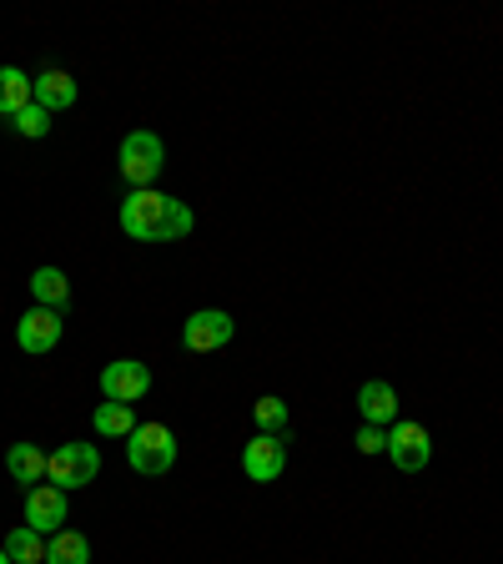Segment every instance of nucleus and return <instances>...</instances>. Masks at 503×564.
I'll list each match as a JSON object with an SVG mask.
<instances>
[{
  "mask_svg": "<svg viewBox=\"0 0 503 564\" xmlns=\"http://www.w3.org/2000/svg\"><path fill=\"white\" fill-rule=\"evenodd\" d=\"M197 227L187 202L166 197V192L146 187V192H127L121 202V232L136 237V242H182V237Z\"/></svg>",
  "mask_w": 503,
  "mask_h": 564,
  "instance_id": "1",
  "label": "nucleus"
},
{
  "mask_svg": "<svg viewBox=\"0 0 503 564\" xmlns=\"http://www.w3.org/2000/svg\"><path fill=\"white\" fill-rule=\"evenodd\" d=\"M162 166H166L162 137L156 131H127V141H121V182H127V192L156 187Z\"/></svg>",
  "mask_w": 503,
  "mask_h": 564,
  "instance_id": "2",
  "label": "nucleus"
},
{
  "mask_svg": "<svg viewBox=\"0 0 503 564\" xmlns=\"http://www.w3.org/2000/svg\"><path fill=\"white\" fill-rule=\"evenodd\" d=\"M127 464L136 474H146V479L166 474L176 464V434L166 423H136L127 438Z\"/></svg>",
  "mask_w": 503,
  "mask_h": 564,
  "instance_id": "3",
  "label": "nucleus"
},
{
  "mask_svg": "<svg viewBox=\"0 0 503 564\" xmlns=\"http://www.w3.org/2000/svg\"><path fill=\"white\" fill-rule=\"evenodd\" d=\"M96 474H101L96 444H61L56 454L46 458V479L56 484V489H86Z\"/></svg>",
  "mask_w": 503,
  "mask_h": 564,
  "instance_id": "4",
  "label": "nucleus"
},
{
  "mask_svg": "<svg viewBox=\"0 0 503 564\" xmlns=\"http://www.w3.org/2000/svg\"><path fill=\"white\" fill-rule=\"evenodd\" d=\"M101 393L106 403H141L152 393V368L136 364V358H117V364L101 368Z\"/></svg>",
  "mask_w": 503,
  "mask_h": 564,
  "instance_id": "5",
  "label": "nucleus"
},
{
  "mask_svg": "<svg viewBox=\"0 0 503 564\" xmlns=\"http://www.w3.org/2000/svg\"><path fill=\"white\" fill-rule=\"evenodd\" d=\"M232 333H237V323H232V313H222V307H197V313L182 323V343H187L192 352L227 348V343H232Z\"/></svg>",
  "mask_w": 503,
  "mask_h": 564,
  "instance_id": "6",
  "label": "nucleus"
},
{
  "mask_svg": "<svg viewBox=\"0 0 503 564\" xmlns=\"http://www.w3.org/2000/svg\"><path fill=\"white\" fill-rule=\"evenodd\" d=\"M387 454H393V464H398L403 474H418V469H428V458H434V434H428L423 423L403 419V423H393V434H387Z\"/></svg>",
  "mask_w": 503,
  "mask_h": 564,
  "instance_id": "7",
  "label": "nucleus"
},
{
  "mask_svg": "<svg viewBox=\"0 0 503 564\" xmlns=\"http://www.w3.org/2000/svg\"><path fill=\"white\" fill-rule=\"evenodd\" d=\"M242 469L252 484H272L282 479V469H287V438L282 434H258L252 444L242 448Z\"/></svg>",
  "mask_w": 503,
  "mask_h": 564,
  "instance_id": "8",
  "label": "nucleus"
},
{
  "mask_svg": "<svg viewBox=\"0 0 503 564\" xmlns=\"http://www.w3.org/2000/svg\"><path fill=\"white\" fill-rule=\"evenodd\" d=\"M25 524H31L35 534H56V529L66 524V489L35 484V489L25 494Z\"/></svg>",
  "mask_w": 503,
  "mask_h": 564,
  "instance_id": "9",
  "label": "nucleus"
},
{
  "mask_svg": "<svg viewBox=\"0 0 503 564\" xmlns=\"http://www.w3.org/2000/svg\"><path fill=\"white\" fill-rule=\"evenodd\" d=\"M15 343H21L25 352H51L61 343V313H51V307H31V313L15 323Z\"/></svg>",
  "mask_w": 503,
  "mask_h": 564,
  "instance_id": "10",
  "label": "nucleus"
},
{
  "mask_svg": "<svg viewBox=\"0 0 503 564\" xmlns=\"http://www.w3.org/2000/svg\"><path fill=\"white\" fill-rule=\"evenodd\" d=\"M31 91H35V106H46V111H66L76 106V76L61 66H46L41 76H31Z\"/></svg>",
  "mask_w": 503,
  "mask_h": 564,
  "instance_id": "11",
  "label": "nucleus"
},
{
  "mask_svg": "<svg viewBox=\"0 0 503 564\" xmlns=\"http://www.w3.org/2000/svg\"><path fill=\"white\" fill-rule=\"evenodd\" d=\"M358 409H363V423H373V429L398 423V393H393V383H383V378H368V383L358 388Z\"/></svg>",
  "mask_w": 503,
  "mask_h": 564,
  "instance_id": "12",
  "label": "nucleus"
},
{
  "mask_svg": "<svg viewBox=\"0 0 503 564\" xmlns=\"http://www.w3.org/2000/svg\"><path fill=\"white\" fill-rule=\"evenodd\" d=\"M31 293H35V307H51V313H61V307L70 303V278L61 268H35L31 272Z\"/></svg>",
  "mask_w": 503,
  "mask_h": 564,
  "instance_id": "13",
  "label": "nucleus"
},
{
  "mask_svg": "<svg viewBox=\"0 0 503 564\" xmlns=\"http://www.w3.org/2000/svg\"><path fill=\"white\" fill-rule=\"evenodd\" d=\"M31 101H35L31 76L21 66H0V117H21Z\"/></svg>",
  "mask_w": 503,
  "mask_h": 564,
  "instance_id": "14",
  "label": "nucleus"
},
{
  "mask_svg": "<svg viewBox=\"0 0 503 564\" xmlns=\"http://www.w3.org/2000/svg\"><path fill=\"white\" fill-rule=\"evenodd\" d=\"M6 469H11V479L15 484H41L46 479V454H41V448L35 444H11L6 448Z\"/></svg>",
  "mask_w": 503,
  "mask_h": 564,
  "instance_id": "15",
  "label": "nucleus"
},
{
  "mask_svg": "<svg viewBox=\"0 0 503 564\" xmlns=\"http://www.w3.org/2000/svg\"><path fill=\"white\" fill-rule=\"evenodd\" d=\"M46 564H91V540L81 529H56L46 544Z\"/></svg>",
  "mask_w": 503,
  "mask_h": 564,
  "instance_id": "16",
  "label": "nucleus"
},
{
  "mask_svg": "<svg viewBox=\"0 0 503 564\" xmlns=\"http://www.w3.org/2000/svg\"><path fill=\"white\" fill-rule=\"evenodd\" d=\"M0 550L11 554V564H46V534H35L31 524H21V529H11L6 534V544Z\"/></svg>",
  "mask_w": 503,
  "mask_h": 564,
  "instance_id": "17",
  "label": "nucleus"
},
{
  "mask_svg": "<svg viewBox=\"0 0 503 564\" xmlns=\"http://www.w3.org/2000/svg\"><path fill=\"white\" fill-rule=\"evenodd\" d=\"M131 429H136V419H131V403H101V409H96V434L131 438Z\"/></svg>",
  "mask_w": 503,
  "mask_h": 564,
  "instance_id": "18",
  "label": "nucleus"
},
{
  "mask_svg": "<svg viewBox=\"0 0 503 564\" xmlns=\"http://www.w3.org/2000/svg\"><path fill=\"white\" fill-rule=\"evenodd\" d=\"M252 419H258V434H282V429L293 423V413H287V403H282L277 393H267V399L252 403Z\"/></svg>",
  "mask_w": 503,
  "mask_h": 564,
  "instance_id": "19",
  "label": "nucleus"
},
{
  "mask_svg": "<svg viewBox=\"0 0 503 564\" xmlns=\"http://www.w3.org/2000/svg\"><path fill=\"white\" fill-rule=\"evenodd\" d=\"M11 127L15 131H21V137L25 141H35V137H46V131H51V111H46V106H25V111H21V117H11Z\"/></svg>",
  "mask_w": 503,
  "mask_h": 564,
  "instance_id": "20",
  "label": "nucleus"
},
{
  "mask_svg": "<svg viewBox=\"0 0 503 564\" xmlns=\"http://www.w3.org/2000/svg\"><path fill=\"white\" fill-rule=\"evenodd\" d=\"M352 444H358V454H387V434L383 429H373V423H363Z\"/></svg>",
  "mask_w": 503,
  "mask_h": 564,
  "instance_id": "21",
  "label": "nucleus"
},
{
  "mask_svg": "<svg viewBox=\"0 0 503 564\" xmlns=\"http://www.w3.org/2000/svg\"><path fill=\"white\" fill-rule=\"evenodd\" d=\"M0 564H11V554H6V550H0Z\"/></svg>",
  "mask_w": 503,
  "mask_h": 564,
  "instance_id": "22",
  "label": "nucleus"
}]
</instances>
